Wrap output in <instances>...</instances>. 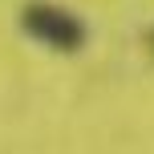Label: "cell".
<instances>
[{
  "mask_svg": "<svg viewBox=\"0 0 154 154\" xmlns=\"http://www.w3.org/2000/svg\"><path fill=\"white\" fill-rule=\"evenodd\" d=\"M20 29L32 41H41L45 49H57V53H77L85 45V37H89L81 16H73L61 4H45V0H37V4H29L20 12Z\"/></svg>",
  "mask_w": 154,
  "mask_h": 154,
  "instance_id": "6da1fadb",
  "label": "cell"
}]
</instances>
